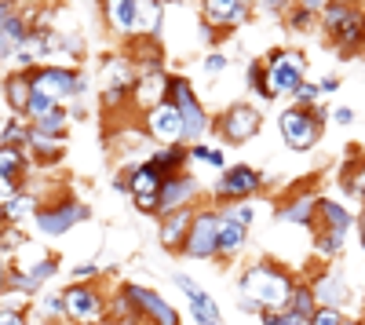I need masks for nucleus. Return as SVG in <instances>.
I'll list each match as a JSON object with an SVG mask.
<instances>
[{
    "instance_id": "4468645a",
    "label": "nucleus",
    "mask_w": 365,
    "mask_h": 325,
    "mask_svg": "<svg viewBox=\"0 0 365 325\" xmlns=\"http://www.w3.org/2000/svg\"><path fill=\"white\" fill-rule=\"evenodd\" d=\"M175 285L187 292V300H190V307H194V318H197V325H223L220 321V311H216V304H212V296H205V292L187 278V274H175Z\"/></svg>"
},
{
    "instance_id": "de8ad7c7",
    "label": "nucleus",
    "mask_w": 365,
    "mask_h": 325,
    "mask_svg": "<svg viewBox=\"0 0 365 325\" xmlns=\"http://www.w3.org/2000/svg\"><path fill=\"white\" fill-rule=\"evenodd\" d=\"M8 19H11V8H8V4H0V26H4Z\"/></svg>"
},
{
    "instance_id": "4c0bfd02",
    "label": "nucleus",
    "mask_w": 365,
    "mask_h": 325,
    "mask_svg": "<svg viewBox=\"0 0 365 325\" xmlns=\"http://www.w3.org/2000/svg\"><path fill=\"white\" fill-rule=\"evenodd\" d=\"M194 158H201L208 165H223V154L220 150H208V146H194Z\"/></svg>"
},
{
    "instance_id": "473e14b6",
    "label": "nucleus",
    "mask_w": 365,
    "mask_h": 325,
    "mask_svg": "<svg viewBox=\"0 0 365 325\" xmlns=\"http://www.w3.org/2000/svg\"><path fill=\"white\" fill-rule=\"evenodd\" d=\"M179 161H182V150H179V146H168V150H161V154L154 158V165H158L161 172H168V168H179Z\"/></svg>"
},
{
    "instance_id": "79ce46f5",
    "label": "nucleus",
    "mask_w": 365,
    "mask_h": 325,
    "mask_svg": "<svg viewBox=\"0 0 365 325\" xmlns=\"http://www.w3.org/2000/svg\"><path fill=\"white\" fill-rule=\"evenodd\" d=\"M223 66H227L223 55H208V58H205V70H208V73H220Z\"/></svg>"
},
{
    "instance_id": "c756f323",
    "label": "nucleus",
    "mask_w": 365,
    "mask_h": 325,
    "mask_svg": "<svg viewBox=\"0 0 365 325\" xmlns=\"http://www.w3.org/2000/svg\"><path fill=\"white\" fill-rule=\"evenodd\" d=\"M29 209H34V197L15 194V197H8L4 205H0V216H4V220H19V216H26Z\"/></svg>"
},
{
    "instance_id": "e433bc0d",
    "label": "nucleus",
    "mask_w": 365,
    "mask_h": 325,
    "mask_svg": "<svg viewBox=\"0 0 365 325\" xmlns=\"http://www.w3.org/2000/svg\"><path fill=\"white\" fill-rule=\"evenodd\" d=\"M314 99H322V88H318V84H303L299 92H296V103H299V106H307V110H311Z\"/></svg>"
},
{
    "instance_id": "6ab92c4d",
    "label": "nucleus",
    "mask_w": 365,
    "mask_h": 325,
    "mask_svg": "<svg viewBox=\"0 0 365 325\" xmlns=\"http://www.w3.org/2000/svg\"><path fill=\"white\" fill-rule=\"evenodd\" d=\"M190 227H194V216H190L187 209L172 212V216L165 220V227H161V245H165V249H179V245H187Z\"/></svg>"
},
{
    "instance_id": "7c9ffc66",
    "label": "nucleus",
    "mask_w": 365,
    "mask_h": 325,
    "mask_svg": "<svg viewBox=\"0 0 365 325\" xmlns=\"http://www.w3.org/2000/svg\"><path fill=\"white\" fill-rule=\"evenodd\" d=\"M29 146H34L41 158H58V139H51V135H44L37 128H29Z\"/></svg>"
},
{
    "instance_id": "4be33fe9",
    "label": "nucleus",
    "mask_w": 365,
    "mask_h": 325,
    "mask_svg": "<svg viewBox=\"0 0 365 325\" xmlns=\"http://www.w3.org/2000/svg\"><path fill=\"white\" fill-rule=\"evenodd\" d=\"M318 201L322 197H314V194H299L292 205H285V209H282V220L285 223H299V227H311V220L318 212Z\"/></svg>"
},
{
    "instance_id": "a19ab883",
    "label": "nucleus",
    "mask_w": 365,
    "mask_h": 325,
    "mask_svg": "<svg viewBox=\"0 0 365 325\" xmlns=\"http://www.w3.org/2000/svg\"><path fill=\"white\" fill-rule=\"evenodd\" d=\"M347 187H351V190H358V194L365 197V165L354 172V180H347Z\"/></svg>"
},
{
    "instance_id": "f257e3e1",
    "label": "nucleus",
    "mask_w": 365,
    "mask_h": 325,
    "mask_svg": "<svg viewBox=\"0 0 365 325\" xmlns=\"http://www.w3.org/2000/svg\"><path fill=\"white\" fill-rule=\"evenodd\" d=\"M241 292H245V304L259 307V311H278L292 304V278L285 271H278L274 263H256V267L241 278Z\"/></svg>"
},
{
    "instance_id": "f8f14e48",
    "label": "nucleus",
    "mask_w": 365,
    "mask_h": 325,
    "mask_svg": "<svg viewBox=\"0 0 365 325\" xmlns=\"http://www.w3.org/2000/svg\"><path fill=\"white\" fill-rule=\"evenodd\" d=\"M66 314L77 318V321H99L103 318V300L96 289H84V285H73L66 289Z\"/></svg>"
},
{
    "instance_id": "393cba45",
    "label": "nucleus",
    "mask_w": 365,
    "mask_h": 325,
    "mask_svg": "<svg viewBox=\"0 0 365 325\" xmlns=\"http://www.w3.org/2000/svg\"><path fill=\"white\" fill-rule=\"evenodd\" d=\"M241 245H245V223H237L234 216H227V220L220 223V252L230 256V252H237Z\"/></svg>"
},
{
    "instance_id": "cd10ccee",
    "label": "nucleus",
    "mask_w": 365,
    "mask_h": 325,
    "mask_svg": "<svg viewBox=\"0 0 365 325\" xmlns=\"http://www.w3.org/2000/svg\"><path fill=\"white\" fill-rule=\"evenodd\" d=\"M34 128H37V132H44V135H51V139H58V132L66 128V110H63V106H55L48 117H41V121H37Z\"/></svg>"
},
{
    "instance_id": "603ef678",
    "label": "nucleus",
    "mask_w": 365,
    "mask_h": 325,
    "mask_svg": "<svg viewBox=\"0 0 365 325\" xmlns=\"http://www.w3.org/2000/svg\"><path fill=\"white\" fill-rule=\"evenodd\" d=\"M361 242H365V230H361Z\"/></svg>"
},
{
    "instance_id": "9d476101",
    "label": "nucleus",
    "mask_w": 365,
    "mask_h": 325,
    "mask_svg": "<svg viewBox=\"0 0 365 325\" xmlns=\"http://www.w3.org/2000/svg\"><path fill=\"white\" fill-rule=\"evenodd\" d=\"M128 292V300L135 304V311H139V318L146 314L154 325H179V318H175V311L158 296V292H150V289H139V285H128L125 289Z\"/></svg>"
},
{
    "instance_id": "b1692460",
    "label": "nucleus",
    "mask_w": 365,
    "mask_h": 325,
    "mask_svg": "<svg viewBox=\"0 0 365 325\" xmlns=\"http://www.w3.org/2000/svg\"><path fill=\"white\" fill-rule=\"evenodd\" d=\"M106 15H110V26H113V29H120V33H135V15H139V4H135V0L106 4Z\"/></svg>"
},
{
    "instance_id": "3c124183",
    "label": "nucleus",
    "mask_w": 365,
    "mask_h": 325,
    "mask_svg": "<svg viewBox=\"0 0 365 325\" xmlns=\"http://www.w3.org/2000/svg\"><path fill=\"white\" fill-rule=\"evenodd\" d=\"M344 325H361V321H344Z\"/></svg>"
},
{
    "instance_id": "9b49d317",
    "label": "nucleus",
    "mask_w": 365,
    "mask_h": 325,
    "mask_svg": "<svg viewBox=\"0 0 365 325\" xmlns=\"http://www.w3.org/2000/svg\"><path fill=\"white\" fill-rule=\"evenodd\" d=\"M88 216V209L84 205H77V201H63V205H55V209H41L37 212V227L44 230V234H66L73 223H81Z\"/></svg>"
},
{
    "instance_id": "72a5a7b5",
    "label": "nucleus",
    "mask_w": 365,
    "mask_h": 325,
    "mask_svg": "<svg viewBox=\"0 0 365 325\" xmlns=\"http://www.w3.org/2000/svg\"><path fill=\"white\" fill-rule=\"evenodd\" d=\"M311 321H314V325H344L347 318H344L340 311H332V307H318Z\"/></svg>"
},
{
    "instance_id": "f3484780",
    "label": "nucleus",
    "mask_w": 365,
    "mask_h": 325,
    "mask_svg": "<svg viewBox=\"0 0 365 325\" xmlns=\"http://www.w3.org/2000/svg\"><path fill=\"white\" fill-rule=\"evenodd\" d=\"M259 187V172H252L249 165H237L230 172H223L220 180V197H245Z\"/></svg>"
},
{
    "instance_id": "49530a36",
    "label": "nucleus",
    "mask_w": 365,
    "mask_h": 325,
    "mask_svg": "<svg viewBox=\"0 0 365 325\" xmlns=\"http://www.w3.org/2000/svg\"><path fill=\"white\" fill-rule=\"evenodd\" d=\"M73 274H77V278H91V274H96V267H77Z\"/></svg>"
},
{
    "instance_id": "aec40b11",
    "label": "nucleus",
    "mask_w": 365,
    "mask_h": 325,
    "mask_svg": "<svg viewBox=\"0 0 365 325\" xmlns=\"http://www.w3.org/2000/svg\"><path fill=\"white\" fill-rule=\"evenodd\" d=\"M249 15V4H234V0H208L205 4V19L212 26H234Z\"/></svg>"
},
{
    "instance_id": "58836bf2",
    "label": "nucleus",
    "mask_w": 365,
    "mask_h": 325,
    "mask_svg": "<svg viewBox=\"0 0 365 325\" xmlns=\"http://www.w3.org/2000/svg\"><path fill=\"white\" fill-rule=\"evenodd\" d=\"M332 121H336V125H354V110L351 106H336V110H332Z\"/></svg>"
},
{
    "instance_id": "c9c22d12",
    "label": "nucleus",
    "mask_w": 365,
    "mask_h": 325,
    "mask_svg": "<svg viewBox=\"0 0 365 325\" xmlns=\"http://www.w3.org/2000/svg\"><path fill=\"white\" fill-rule=\"evenodd\" d=\"M340 245H344V238H340V234H322V238H318V252H322V256L340 252Z\"/></svg>"
},
{
    "instance_id": "2eb2a0df",
    "label": "nucleus",
    "mask_w": 365,
    "mask_h": 325,
    "mask_svg": "<svg viewBox=\"0 0 365 325\" xmlns=\"http://www.w3.org/2000/svg\"><path fill=\"white\" fill-rule=\"evenodd\" d=\"M197 194V183L190 180V175H175V180H165V187H161V201H158V209L161 212H179L182 205H187L190 197Z\"/></svg>"
},
{
    "instance_id": "423d86ee",
    "label": "nucleus",
    "mask_w": 365,
    "mask_h": 325,
    "mask_svg": "<svg viewBox=\"0 0 365 325\" xmlns=\"http://www.w3.org/2000/svg\"><path fill=\"white\" fill-rule=\"evenodd\" d=\"M81 77L73 73V70H58V66H44V70H37L34 73V92H41V96H48L55 106L63 103V99H70V96H77L81 92Z\"/></svg>"
},
{
    "instance_id": "bb28decb",
    "label": "nucleus",
    "mask_w": 365,
    "mask_h": 325,
    "mask_svg": "<svg viewBox=\"0 0 365 325\" xmlns=\"http://www.w3.org/2000/svg\"><path fill=\"white\" fill-rule=\"evenodd\" d=\"M161 11H165L161 4H139V15H135V33H154Z\"/></svg>"
},
{
    "instance_id": "f03ea898",
    "label": "nucleus",
    "mask_w": 365,
    "mask_h": 325,
    "mask_svg": "<svg viewBox=\"0 0 365 325\" xmlns=\"http://www.w3.org/2000/svg\"><path fill=\"white\" fill-rule=\"evenodd\" d=\"M322 19H325L329 37L336 41V48L347 58V51H354L361 44V37H365V11L361 8H351V4H329L322 11Z\"/></svg>"
},
{
    "instance_id": "2f4dec72",
    "label": "nucleus",
    "mask_w": 365,
    "mask_h": 325,
    "mask_svg": "<svg viewBox=\"0 0 365 325\" xmlns=\"http://www.w3.org/2000/svg\"><path fill=\"white\" fill-rule=\"evenodd\" d=\"M263 325H314L307 314H296V311H282V314H274V318H267Z\"/></svg>"
},
{
    "instance_id": "5701e85b",
    "label": "nucleus",
    "mask_w": 365,
    "mask_h": 325,
    "mask_svg": "<svg viewBox=\"0 0 365 325\" xmlns=\"http://www.w3.org/2000/svg\"><path fill=\"white\" fill-rule=\"evenodd\" d=\"M168 84L172 81H165L161 73H150L146 81L135 84V96H139V103H150V110H154V106L168 103Z\"/></svg>"
},
{
    "instance_id": "864d4df0",
    "label": "nucleus",
    "mask_w": 365,
    "mask_h": 325,
    "mask_svg": "<svg viewBox=\"0 0 365 325\" xmlns=\"http://www.w3.org/2000/svg\"><path fill=\"white\" fill-rule=\"evenodd\" d=\"M361 48H365V37H361Z\"/></svg>"
},
{
    "instance_id": "a18cd8bd",
    "label": "nucleus",
    "mask_w": 365,
    "mask_h": 325,
    "mask_svg": "<svg viewBox=\"0 0 365 325\" xmlns=\"http://www.w3.org/2000/svg\"><path fill=\"white\" fill-rule=\"evenodd\" d=\"M318 88H322V96H332V92H336V88H340V81H336V77H325V81H322Z\"/></svg>"
},
{
    "instance_id": "dca6fc26",
    "label": "nucleus",
    "mask_w": 365,
    "mask_h": 325,
    "mask_svg": "<svg viewBox=\"0 0 365 325\" xmlns=\"http://www.w3.org/2000/svg\"><path fill=\"white\" fill-rule=\"evenodd\" d=\"M311 292H314L318 307H332V311H340V307L351 300V289H347V282H344L340 274H322Z\"/></svg>"
},
{
    "instance_id": "f704fd0d",
    "label": "nucleus",
    "mask_w": 365,
    "mask_h": 325,
    "mask_svg": "<svg viewBox=\"0 0 365 325\" xmlns=\"http://www.w3.org/2000/svg\"><path fill=\"white\" fill-rule=\"evenodd\" d=\"M51 271H55V263H51V259H44V263H37V267H34V271H29V274H26V278H29V292H34V289H37V285H41V282H44V278L51 274Z\"/></svg>"
},
{
    "instance_id": "39448f33",
    "label": "nucleus",
    "mask_w": 365,
    "mask_h": 325,
    "mask_svg": "<svg viewBox=\"0 0 365 325\" xmlns=\"http://www.w3.org/2000/svg\"><path fill=\"white\" fill-rule=\"evenodd\" d=\"M168 103L179 110L182 125H187V139L205 135V128H208V121H205V110L197 106V96L190 92V84H187V81H172V84H168Z\"/></svg>"
},
{
    "instance_id": "7ed1b4c3",
    "label": "nucleus",
    "mask_w": 365,
    "mask_h": 325,
    "mask_svg": "<svg viewBox=\"0 0 365 325\" xmlns=\"http://www.w3.org/2000/svg\"><path fill=\"white\" fill-rule=\"evenodd\" d=\"M303 70H307V58L299 51H274L267 63V92L270 96H296L303 84Z\"/></svg>"
},
{
    "instance_id": "ddd939ff",
    "label": "nucleus",
    "mask_w": 365,
    "mask_h": 325,
    "mask_svg": "<svg viewBox=\"0 0 365 325\" xmlns=\"http://www.w3.org/2000/svg\"><path fill=\"white\" fill-rule=\"evenodd\" d=\"M256 128H259V113H256L252 106H234V110L223 113V135H227L230 143H245V139H252Z\"/></svg>"
},
{
    "instance_id": "412c9836",
    "label": "nucleus",
    "mask_w": 365,
    "mask_h": 325,
    "mask_svg": "<svg viewBox=\"0 0 365 325\" xmlns=\"http://www.w3.org/2000/svg\"><path fill=\"white\" fill-rule=\"evenodd\" d=\"M318 212H322V220H325V234H340V238H347V230H351V212L344 209V205H336V201H318Z\"/></svg>"
},
{
    "instance_id": "1a4fd4ad",
    "label": "nucleus",
    "mask_w": 365,
    "mask_h": 325,
    "mask_svg": "<svg viewBox=\"0 0 365 325\" xmlns=\"http://www.w3.org/2000/svg\"><path fill=\"white\" fill-rule=\"evenodd\" d=\"M220 216H197L190 227V238H187V252L197 259H208L212 252H220Z\"/></svg>"
},
{
    "instance_id": "0eeeda50",
    "label": "nucleus",
    "mask_w": 365,
    "mask_h": 325,
    "mask_svg": "<svg viewBox=\"0 0 365 325\" xmlns=\"http://www.w3.org/2000/svg\"><path fill=\"white\" fill-rule=\"evenodd\" d=\"M161 187H165V172H161L154 161L139 165V168L128 175V190L135 194V205H139V209H158Z\"/></svg>"
},
{
    "instance_id": "a878e982",
    "label": "nucleus",
    "mask_w": 365,
    "mask_h": 325,
    "mask_svg": "<svg viewBox=\"0 0 365 325\" xmlns=\"http://www.w3.org/2000/svg\"><path fill=\"white\" fill-rule=\"evenodd\" d=\"M4 96H8V103H11V110H19V113H26V106H29V96H34V81H26L22 73H15V77H8V84H4Z\"/></svg>"
},
{
    "instance_id": "09e8293b",
    "label": "nucleus",
    "mask_w": 365,
    "mask_h": 325,
    "mask_svg": "<svg viewBox=\"0 0 365 325\" xmlns=\"http://www.w3.org/2000/svg\"><path fill=\"white\" fill-rule=\"evenodd\" d=\"M4 58H8V41L0 37V63H4Z\"/></svg>"
},
{
    "instance_id": "37998d69",
    "label": "nucleus",
    "mask_w": 365,
    "mask_h": 325,
    "mask_svg": "<svg viewBox=\"0 0 365 325\" xmlns=\"http://www.w3.org/2000/svg\"><path fill=\"white\" fill-rule=\"evenodd\" d=\"M230 216H234L237 223H245V227H249V220H252V205H237V209H234Z\"/></svg>"
},
{
    "instance_id": "ea45409f",
    "label": "nucleus",
    "mask_w": 365,
    "mask_h": 325,
    "mask_svg": "<svg viewBox=\"0 0 365 325\" xmlns=\"http://www.w3.org/2000/svg\"><path fill=\"white\" fill-rule=\"evenodd\" d=\"M44 311H48V314H58V311H66V300L58 296V292H51V296L44 300Z\"/></svg>"
},
{
    "instance_id": "c03bdc74",
    "label": "nucleus",
    "mask_w": 365,
    "mask_h": 325,
    "mask_svg": "<svg viewBox=\"0 0 365 325\" xmlns=\"http://www.w3.org/2000/svg\"><path fill=\"white\" fill-rule=\"evenodd\" d=\"M0 325H26V318L19 311H0Z\"/></svg>"
},
{
    "instance_id": "c85d7f7f",
    "label": "nucleus",
    "mask_w": 365,
    "mask_h": 325,
    "mask_svg": "<svg viewBox=\"0 0 365 325\" xmlns=\"http://www.w3.org/2000/svg\"><path fill=\"white\" fill-rule=\"evenodd\" d=\"M0 37H4L8 44H19V48H22V44L29 41V29H26V22H22V19H15V15H11L4 26H0Z\"/></svg>"
},
{
    "instance_id": "6e6552de",
    "label": "nucleus",
    "mask_w": 365,
    "mask_h": 325,
    "mask_svg": "<svg viewBox=\"0 0 365 325\" xmlns=\"http://www.w3.org/2000/svg\"><path fill=\"white\" fill-rule=\"evenodd\" d=\"M146 128H150V135H154V139H161L168 146H175L179 139H187V125H182V117H179V110L172 103H161V106L150 110Z\"/></svg>"
},
{
    "instance_id": "8fccbe9b",
    "label": "nucleus",
    "mask_w": 365,
    "mask_h": 325,
    "mask_svg": "<svg viewBox=\"0 0 365 325\" xmlns=\"http://www.w3.org/2000/svg\"><path fill=\"white\" fill-rule=\"evenodd\" d=\"M0 289H4V267H0Z\"/></svg>"
},
{
    "instance_id": "a211bd4d",
    "label": "nucleus",
    "mask_w": 365,
    "mask_h": 325,
    "mask_svg": "<svg viewBox=\"0 0 365 325\" xmlns=\"http://www.w3.org/2000/svg\"><path fill=\"white\" fill-rule=\"evenodd\" d=\"M22 154H19V146H0V194L4 197H15V187L22 180Z\"/></svg>"
},
{
    "instance_id": "20e7f679",
    "label": "nucleus",
    "mask_w": 365,
    "mask_h": 325,
    "mask_svg": "<svg viewBox=\"0 0 365 325\" xmlns=\"http://www.w3.org/2000/svg\"><path fill=\"white\" fill-rule=\"evenodd\" d=\"M278 128H282V135L292 150L303 154L322 139V117H314V110H307V106H289L278 117Z\"/></svg>"
}]
</instances>
